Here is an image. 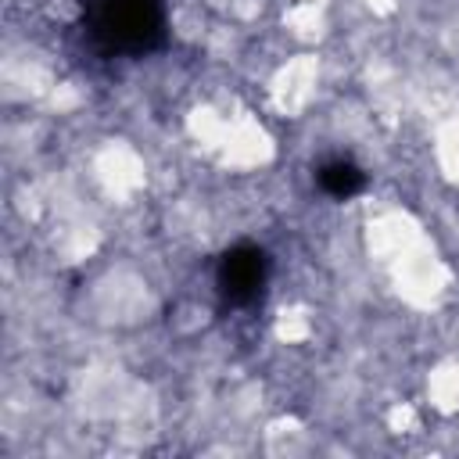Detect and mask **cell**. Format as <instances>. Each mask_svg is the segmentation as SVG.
I'll use <instances>...</instances> for the list:
<instances>
[{"instance_id":"obj_1","label":"cell","mask_w":459,"mask_h":459,"mask_svg":"<svg viewBox=\"0 0 459 459\" xmlns=\"http://www.w3.org/2000/svg\"><path fill=\"white\" fill-rule=\"evenodd\" d=\"M161 4L158 0H97L93 32L118 50H147L161 39Z\"/></svg>"},{"instance_id":"obj_2","label":"cell","mask_w":459,"mask_h":459,"mask_svg":"<svg viewBox=\"0 0 459 459\" xmlns=\"http://www.w3.org/2000/svg\"><path fill=\"white\" fill-rule=\"evenodd\" d=\"M265 280H269V258L255 244L230 247L222 255V262H219V290L233 305L255 301L265 290Z\"/></svg>"},{"instance_id":"obj_3","label":"cell","mask_w":459,"mask_h":459,"mask_svg":"<svg viewBox=\"0 0 459 459\" xmlns=\"http://www.w3.org/2000/svg\"><path fill=\"white\" fill-rule=\"evenodd\" d=\"M319 183H323V190H330L333 197H351L355 190H362L366 172H362L359 165H351V161H330V165L319 169Z\"/></svg>"}]
</instances>
